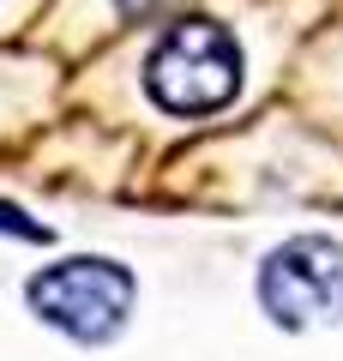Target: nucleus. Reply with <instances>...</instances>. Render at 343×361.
<instances>
[{
    "mask_svg": "<svg viewBox=\"0 0 343 361\" xmlns=\"http://www.w3.org/2000/svg\"><path fill=\"white\" fill-rule=\"evenodd\" d=\"M145 90L169 115H217L241 90V49L217 18H175L145 54Z\"/></svg>",
    "mask_w": 343,
    "mask_h": 361,
    "instance_id": "1",
    "label": "nucleus"
},
{
    "mask_svg": "<svg viewBox=\"0 0 343 361\" xmlns=\"http://www.w3.org/2000/svg\"><path fill=\"white\" fill-rule=\"evenodd\" d=\"M114 6H121L127 18H163V13H175L181 0H114Z\"/></svg>",
    "mask_w": 343,
    "mask_h": 361,
    "instance_id": "5",
    "label": "nucleus"
},
{
    "mask_svg": "<svg viewBox=\"0 0 343 361\" xmlns=\"http://www.w3.org/2000/svg\"><path fill=\"white\" fill-rule=\"evenodd\" d=\"M259 301L283 331L343 319V241L331 235H295L259 265Z\"/></svg>",
    "mask_w": 343,
    "mask_h": 361,
    "instance_id": "3",
    "label": "nucleus"
},
{
    "mask_svg": "<svg viewBox=\"0 0 343 361\" xmlns=\"http://www.w3.org/2000/svg\"><path fill=\"white\" fill-rule=\"evenodd\" d=\"M0 229L18 235V241H49V229H42V223H30L18 205H0Z\"/></svg>",
    "mask_w": 343,
    "mask_h": 361,
    "instance_id": "4",
    "label": "nucleus"
},
{
    "mask_svg": "<svg viewBox=\"0 0 343 361\" xmlns=\"http://www.w3.org/2000/svg\"><path fill=\"white\" fill-rule=\"evenodd\" d=\"M25 295L37 319L66 331L73 343H109V337H121L139 289H133V271L114 259H61L30 277Z\"/></svg>",
    "mask_w": 343,
    "mask_h": 361,
    "instance_id": "2",
    "label": "nucleus"
}]
</instances>
